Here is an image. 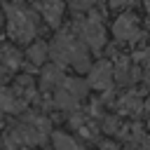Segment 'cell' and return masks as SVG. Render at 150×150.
Instances as JSON below:
<instances>
[{"instance_id": "cell-1", "label": "cell", "mask_w": 150, "mask_h": 150, "mask_svg": "<svg viewBox=\"0 0 150 150\" xmlns=\"http://www.w3.org/2000/svg\"><path fill=\"white\" fill-rule=\"evenodd\" d=\"M9 33L12 38L26 42L35 35V19L26 12V9H19V7H9Z\"/></svg>"}, {"instance_id": "cell-8", "label": "cell", "mask_w": 150, "mask_h": 150, "mask_svg": "<svg viewBox=\"0 0 150 150\" xmlns=\"http://www.w3.org/2000/svg\"><path fill=\"white\" fill-rule=\"evenodd\" d=\"M0 108H2V110H14V108H16V103H14L12 94H9V91H5V89H0Z\"/></svg>"}, {"instance_id": "cell-9", "label": "cell", "mask_w": 150, "mask_h": 150, "mask_svg": "<svg viewBox=\"0 0 150 150\" xmlns=\"http://www.w3.org/2000/svg\"><path fill=\"white\" fill-rule=\"evenodd\" d=\"M47 84H52V82H61V70L56 68V66H52V68H47L45 70V77H42Z\"/></svg>"}, {"instance_id": "cell-4", "label": "cell", "mask_w": 150, "mask_h": 150, "mask_svg": "<svg viewBox=\"0 0 150 150\" xmlns=\"http://www.w3.org/2000/svg\"><path fill=\"white\" fill-rule=\"evenodd\" d=\"M110 80H112V68H110L105 61H101V63L91 70V77H89V82H91L94 87H108Z\"/></svg>"}, {"instance_id": "cell-2", "label": "cell", "mask_w": 150, "mask_h": 150, "mask_svg": "<svg viewBox=\"0 0 150 150\" xmlns=\"http://www.w3.org/2000/svg\"><path fill=\"white\" fill-rule=\"evenodd\" d=\"M103 35H105V33H103V28H101V23H98L96 16H91L89 21L82 23V38H84V42H89L91 47L98 49V47L103 45V40H105Z\"/></svg>"}, {"instance_id": "cell-6", "label": "cell", "mask_w": 150, "mask_h": 150, "mask_svg": "<svg viewBox=\"0 0 150 150\" xmlns=\"http://www.w3.org/2000/svg\"><path fill=\"white\" fill-rule=\"evenodd\" d=\"M54 143H56V150H82L73 138H68V136H63V134H56V136H54Z\"/></svg>"}, {"instance_id": "cell-5", "label": "cell", "mask_w": 150, "mask_h": 150, "mask_svg": "<svg viewBox=\"0 0 150 150\" xmlns=\"http://www.w3.org/2000/svg\"><path fill=\"white\" fill-rule=\"evenodd\" d=\"M40 9H42V14H45V19H47L49 23H59V19H61V9H63V7H61L59 0H47Z\"/></svg>"}, {"instance_id": "cell-7", "label": "cell", "mask_w": 150, "mask_h": 150, "mask_svg": "<svg viewBox=\"0 0 150 150\" xmlns=\"http://www.w3.org/2000/svg\"><path fill=\"white\" fill-rule=\"evenodd\" d=\"M45 54H47V47H45V45H33L30 52H28V59H30L33 63H42V61H45Z\"/></svg>"}, {"instance_id": "cell-3", "label": "cell", "mask_w": 150, "mask_h": 150, "mask_svg": "<svg viewBox=\"0 0 150 150\" xmlns=\"http://www.w3.org/2000/svg\"><path fill=\"white\" fill-rule=\"evenodd\" d=\"M112 30H115V35L120 38V40H136V19L134 16H122V19H117L115 21V26H112Z\"/></svg>"}, {"instance_id": "cell-10", "label": "cell", "mask_w": 150, "mask_h": 150, "mask_svg": "<svg viewBox=\"0 0 150 150\" xmlns=\"http://www.w3.org/2000/svg\"><path fill=\"white\" fill-rule=\"evenodd\" d=\"M91 2H94V0H73V5H75V7H89Z\"/></svg>"}]
</instances>
